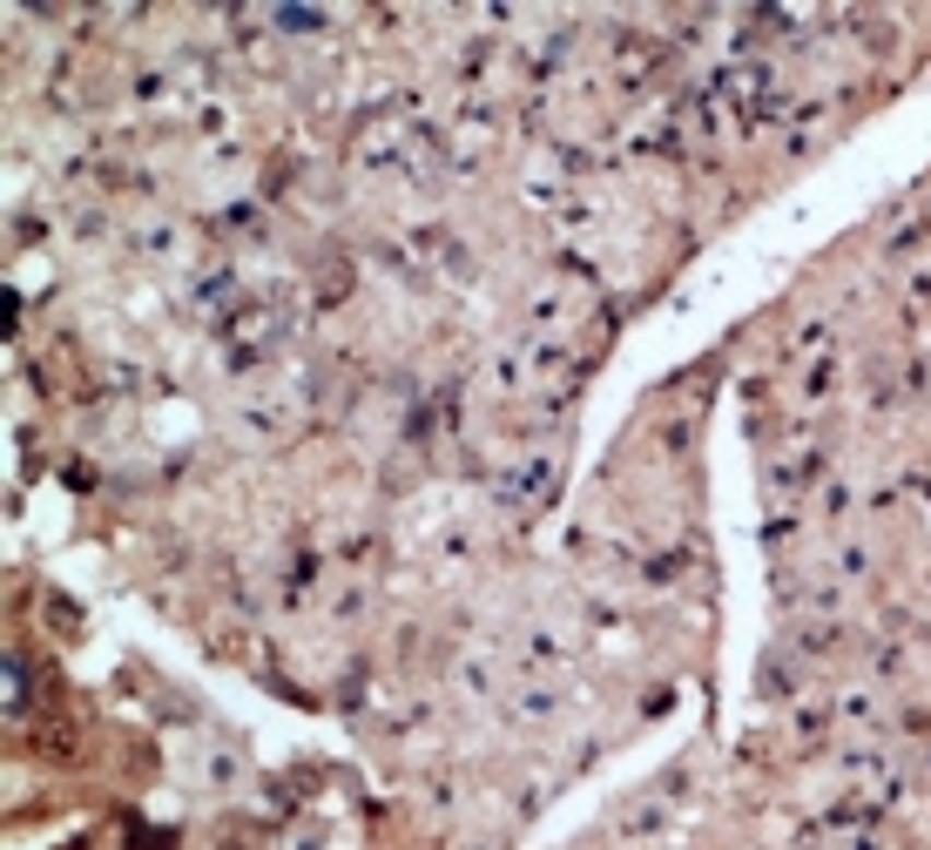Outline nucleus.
Here are the masks:
<instances>
[{
	"label": "nucleus",
	"instance_id": "1",
	"mask_svg": "<svg viewBox=\"0 0 931 850\" xmlns=\"http://www.w3.org/2000/svg\"><path fill=\"white\" fill-rule=\"evenodd\" d=\"M34 749H42V756H55V763H74V756H82V736H74V722H42Z\"/></svg>",
	"mask_w": 931,
	"mask_h": 850
}]
</instances>
